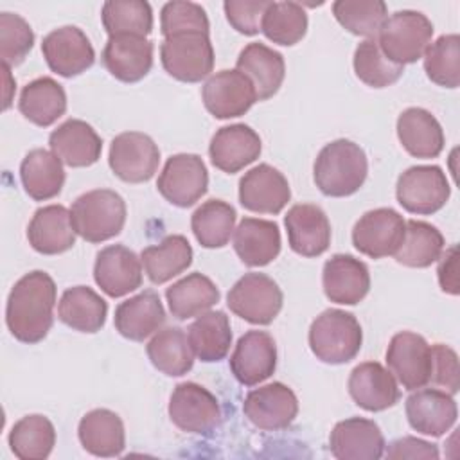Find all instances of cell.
I'll return each mask as SVG.
<instances>
[{
  "label": "cell",
  "mask_w": 460,
  "mask_h": 460,
  "mask_svg": "<svg viewBox=\"0 0 460 460\" xmlns=\"http://www.w3.org/2000/svg\"><path fill=\"white\" fill-rule=\"evenodd\" d=\"M433 23L419 11L402 9L390 14L379 29L376 40L383 54L397 63H415L422 58L424 50L431 43Z\"/></svg>",
  "instance_id": "5b68a950"
},
{
  "label": "cell",
  "mask_w": 460,
  "mask_h": 460,
  "mask_svg": "<svg viewBox=\"0 0 460 460\" xmlns=\"http://www.w3.org/2000/svg\"><path fill=\"white\" fill-rule=\"evenodd\" d=\"M246 419L262 431L286 429L298 413V399L295 392L279 381L253 388L243 402Z\"/></svg>",
  "instance_id": "5bb4252c"
},
{
  "label": "cell",
  "mask_w": 460,
  "mask_h": 460,
  "mask_svg": "<svg viewBox=\"0 0 460 460\" xmlns=\"http://www.w3.org/2000/svg\"><path fill=\"white\" fill-rule=\"evenodd\" d=\"M34 45L31 25L16 13H0V58L7 66L20 65Z\"/></svg>",
  "instance_id": "681fc988"
},
{
  "label": "cell",
  "mask_w": 460,
  "mask_h": 460,
  "mask_svg": "<svg viewBox=\"0 0 460 460\" xmlns=\"http://www.w3.org/2000/svg\"><path fill=\"white\" fill-rule=\"evenodd\" d=\"M72 226L88 243H102L119 235L126 223V201L111 189L81 194L70 208Z\"/></svg>",
  "instance_id": "277c9868"
},
{
  "label": "cell",
  "mask_w": 460,
  "mask_h": 460,
  "mask_svg": "<svg viewBox=\"0 0 460 460\" xmlns=\"http://www.w3.org/2000/svg\"><path fill=\"white\" fill-rule=\"evenodd\" d=\"M397 138L415 158H437L444 149V129L424 108H406L397 117Z\"/></svg>",
  "instance_id": "4dcf8cb0"
},
{
  "label": "cell",
  "mask_w": 460,
  "mask_h": 460,
  "mask_svg": "<svg viewBox=\"0 0 460 460\" xmlns=\"http://www.w3.org/2000/svg\"><path fill=\"white\" fill-rule=\"evenodd\" d=\"M164 70L181 83H199L214 68V47L207 32H181L160 45Z\"/></svg>",
  "instance_id": "52a82bcc"
},
{
  "label": "cell",
  "mask_w": 460,
  "mask_h": 460,
  "mask_svg": "<svg viewBox=\"0 0 460 460\" xmlns=\"http://www.w3.org/2000/svg\"><path fill=\"white\" fill-rule=\"evenodd\" d=\"M404 226V217L390 207L368 210L352 228V244L359 253L372 259L394 255L402 243Z\"/></svg>",
  "instance_id": "7c38bea8"
},
{
  "label": "cell",
  "mask_w": 460,
  "mask_h": 460,
  "mask_svg": "<svg viewBox=\"0 0 460 460\" xmlns=\"http://www.w3.org/2000/svg\"><path fill=\"white\" fill-rule=\"evenodd\" d=\"M93 279L108 296H124L142 286V261L128 246L110 244L95 257Z\"/></svg>",
  "instance_id": "d6986e66"
},
{
  "label": "cell",
  "mask_w": 460,
  "mask_h": 460,
  "mask_svg": "<svg viewBox=\"0 0 460 460\" xmlns=\"http://www.w3.org/2000/svg\"><path fill=\"white\" fill-rule=\"evenodd\" d=\"M20 180L25 192L36 201L56 198L65 183L63 162L47 149H32L20 164Z\"/></svg>",
  "instance_id": "836d02e7"
},
{
  "label": "cell",
  "mask_w": 460,
  "mask_h": 460,
  "mask_svg": "<svg viewBox=\"0 0 460 460\" xmlns=\"http://www.w3.org/2000/svg\"><path fill=\"white\" fill-rule=\"evenodd\" d=\"M386 458L390 460H402V458H426V460H437L438 458V447L431 442H426L417 437H401L388 446H385Z\"/></svg>",
  "instance_id": "db71d44e"
},
{
  "label": "cell",
  "mask_w": 460,
  "mask_h": 460,
  "mask_svg": "<svg viewBox=\"0 0 460 460\" xmlns=\"http://www.w3.org/2000/svg\"><path fill=\"white\" fill-rule=\"evenodd\" d=\"M156 189L165 201L174 207L187 208L205 196L208 189V172L201 156L192 153H178L167 158Z\"/></svg>",
  "instance_id": "30bf717a"
},
{
  "label": "cell",
  "mask_w": 460,
  "mask_h": 460,
  "mask_svg": "<svg viewBox=\"0 0 460 460\" xmlns=\"http://www.w3.org/2000/svg\"><path fill=\"white\" fill-rule=\"evenodd\" d=\"M77 437L88 453L102 458L119 456L126 447L122 419L108 408H95L84 413L77 426Z\"/></svg>",
  "instance_id": "d6a6232c"
},
{
  "label": "cell",
  "mask_w": 460,
  "mask_h": 460,
  "mask_svg": "<svg viewBox=\"0 0 460 460\" xmlns=\"http://www.w3.org/2000/svg\"><path fill=\"white\" fill-rule=\"evenodd\" d=\"M332 14L345 31L368 40L377 36L388 18V7L383 0H336Z\"/></svg>",
  "instance_id": "bcb514c9"
},
{
  "label": "cell",
  "mask_w": 460,
  "mask_h": 460,
  "mask_svg": "<svg viewBox=\"0 0 460 460\" xmlns=\"http://www.w3.org/2000/svg\"><path fill=\"white\" fill-rule=\"evenodd\" d=\"M284 295L279 284L266 273H244L228 291L230 311L253 325L271 323L282 309Z\"/></svg>",
  "instance_id": "8992f818"
},
{
  "label": "cell",
  "mask_w": 460,
  "mask_h": 460,
  "mask_svg": "<svg viewBox=\"0 0 460 460\" xmlns=\"http://www.w3.org/2000/svg\"><path fill=\"white\" fill-rule=\"evenodd\" d=\"M429 383L444 388L447 394L455 395L460 388V367L456 352L444 345H431V374Z\"/></svg>",
  "instance_id": "f5cc1de1"
},
{
  "label": "cell",
  "mask_w": 460,
  "mask_h": 460,
  "mask_svg": "<svg viewBox=\"0 0 460 460\" xmlns=\"http://www.w3.org/2000/svg\"><path fill=\"white\" fill-rule=\"evenodd\" d=\"M280 230L275 221L243 217L234 230V250L243 264L261 268L280 253Z\"/></svg>",
  "instance_id": "83f0119b"
},
{
  "label": "cell",
  "mask_w": 460,
  "mask_h": 460,
  "mask_svg": "<svg viewBox=\"0 0 460 460\" xmlns=\"http://www.w3.org/2000/svg\"><path fill=\"white\" fill-rule=\"evenodd\" d=\"M307 14L296 2H270L264 11L261 31L264 36L284 47L298 43L307 32Z\"/></svg>",
  "instance_id": "f6af8a7d"
},
{
  "label": "cell",
  "mask_w": 460,
  "mask_h": 460,
  "mask_svg": "<svg viewBox=\"0 0 460 460\" xmlns=\"http://www.w3.org/2000/svg\"><path fill=\"white\" fill-rule=\"evenodd\" d=\"M2 70H4V79H5V92H4V110H7L11 106V99H13V93L14 92V86L16 83L11 81V66L4 65L2 63Z\"/></svg>",
  "instance_id": "9f6ffc18"
},
{
  "label": "cell",
  "mask_w": 460,
  "mask_h": 460,
  "mask_svg": "<svg viewBox=\"0 0 460 460\" xmlns=\"http://www.w3.org/2000/svg\"><path fill=\"white\" fill-rule=\"evenodd\" d=\"M406 417L410 426L422 435L440 437L456 422V402L451 394L438 388H417L406 399Z\"/></svg>",
  "instance_id": "cb8c5ba5"
},
{
  "label": "cell",
  "mask_w": 460,
  "mask_h": 460,
  "mask_svg": "<svg viewBox=\"0 0 460 460\" xmlns=\"http://www.w3.org/2000/svg\"><path fill=\"white\" fill-rule=\"evenodd\" d=\"M385 446L379 426L363 417L336 422L329 437V449L340 460H377L383 456Z\"/></svg>",
  "instance_id": "7402d4cb"
},
{
  "label": "cell",
  "mask_w": 460,
  "mask_h": 460,
  "mask_svg": "<svg viewBox=\"0 0 460 460\" xmlns=\"http://www.w3.org/2000/svg\"><path fill=\"white\" fill-rule=\"evenodd\" d=\"M261 151V137L246 124H230L219 128L208 146L212 165L228 174L239 172L255 162Z\"/></svg>",
  "instance_id": "d4e9b609"
},
{
  "label": "cell",
  "mask_w": 460,
  "mask_h": 460,
  "mask_svg": "<svg viewBox=\"0 0 460 460\" xmlns=\"http://www.w3.org/2000/svg\"><path fill=\"white\" fill-rule=\"evenodd\" d=\"M444 252V235L426 221L410 219L404 226V237L394 259L408 268H428L438 261Z\"/></svg>",
  "instance_id": "60d3db41"
},
{
  "label": "cell",
  "mask_w": 460,
  "mask_h": 460,
  "mask_svg": "<svg viewBox=\"0 0 460 460\" xmlns=\"http://www.w3.org/2000/svg\"><path fill=\"white\" fill-rule=\"evenodd\" d=\"M140 261L147 279L153 284H164L190 266L192 246L187 237L172 234L164 237L158 244L144 248Z\"/></svg>",
  "instance_id": "74e56055"
},
{
  "label": "cell",
  "mask_w": 460,
  "mask_h": 460,
  "mask_svg": "<svg viewBox=\"0 0 460 460\" xmlns=\"http://www.w3.org/2000/svg\"><path fill=\"white\" fill-rule=\"evenodd\" d=\"M386 365L402 388H422L429 383L431 345L417 332L401 331L388 343Z\"/></svg>",
  "instance_id": "4fadbf2b"
},
{
  "label": "cell",
  "mask_w": 460,
  "mask_h": 460,
  "mask_svg": "<svg viewBox=\"0 0 460 460\" xmlns=\"http://www.w3.org/2000/svg\"><path fill=\"white\" fill-rule=\"evenodd\" d=\"M49 146L50 151L70 167L93 165L102 153L101 137L81 119H68L59 124L50 133Z\"/></svg>",
  "instance_id": "4316f807"
},
{
  "label": "cell",
  "mask_w": 460,
  "mask_h": 460,
  "mask_svg": "<svg viewBox=\"0 0 460 460\" xmlns=\"http://www.w3.org/2000/svg\"><path fill=\"white\" fill-rule=\"evenodd\" d=\"M424 70L431 83L444 88H458L460 84V38L458 34H444L437 38L422 54Z\"/></svg>",
  "instance_id": "c3c4849f"
},
{
  "label": "cell",
  "mask_w": 460,
  "mask_h": 460,
  "mask_svg": "<svg viewBox=\"0 0 460 460\" xmlns=\"http://www.w3.org/2000/svg\"><path fill=\"white\" fill-rule=\"evenodd\" d=\"M165 322V309L158 293L146 289L124 302L115 309L113 323L120 336L131 341H144Z\"/></svg>",
  "instance_id": "f1b7e54d"
},
{
  "label": "cell",
  "mask_w": 460,
  "mask_h": 460,
  "mask_svg": "<svg viewBox=\"0 0 460 460\" xmlns=\"http://www.w3.org/2000/svg\"><path fill=\"white\" fill-rule=\"evenodd\" d=\"M59 320L79 332H97L104 327L108 316L106 300L88 286L68 288L58 304Z\"/></svg>",
  "instance_id": "e575fe53"
},
{
  "label": "cell",
  "mask_w": 460,
  "mask_h": 460,
  "mask_svg": "<svg viewBox=\"0 0 460 460\" xmlns=\"http://www.w3.org/2000/svg\"><path fill=\"white\" fill-rule=\"evenodd\" d=\"M164 38L181 32H207L210 29L205 9L194 2H167L160 13Z\"/></svg>",
  "instance_id": "f907efd6"
},
{
  "label": "cell",
  "mask_w": 460,
  "mask_h": 460,
  "mask_svg": "<svg viewBox=\"0 0 460 460\" xmlns=\"http://www.w3.org/2000/svg\"><path fill=\"white\" fill-rule=\"evenodd\" d=\"M368 174L363 147L352 140L338 138L325 144L313 165V178L322 194L345 198L358 192Z\"/></svg>",
  "instance_id": "7a4b0ae2"
},
{
  "label": "cell",
  "mask_w": 460,
  "mask_h": 460,
  "mask_svg": "<svg viewBox=\"0 0 460 460\" xmlns=\"http://www.w3.org/2000/svg\"><path fill=\"white\" fill-rule=\"evenodd\" d=\"M456 259H458V250L456 244L449 246L446 252L440 253L438 257V268H437V275H438V284L440 289L444 293L449 295H458L460 288H458V268H456Z\"/></svg>",
  "instance_id": "11a10c76"
},
{
  "label": "cell",
  "mask_w": 460,
  "mask_h": 460,
  "mask_svg": "<svg viewBox=\"0 0 460 460\" xmlns=\"http://www.w3.org/2000/svg\"><path fill=\"white\" fill-rule=\"evenodd\" d=\"M151 365L165 376L180 377L194 365V352L189 338L180 327H165L158 331L146 345Z\"/></svg>",
  "instance_id": "ab89813d"
},
{
  "label": "cell",
  "mask_w": 460,
  "mask_h": 460,
  "mask_svg": "<svg viewBox=\"0 0 460 460\" xmlns=\"http://www.w3.org/2000/svg\"><path fill=\"white\" fill-rule=\"evenodd\" d=\"M288 241L295 253L318 257L331 244V223L327 214L314 203L293 205L284 216Z\"/></svg>",
  "instance_id": "44dd1931"
},
{
  "label": "cell",
  "mask_w": 460,
  "mask_h": 460,
  "mask_svg": "<svg viewBox=\"0 0 460 460\" xmlns=\"http://www.w3.org/2000/svg\"><path fill=\"white\" fill-rule=\"evenodd\" d=\"M352 65L358 79L370 88H386L397 83L404 72L402 65L390 61L383 54L376 38H368L356 47Z\"/></svg>",
  "instance_id": "7dc6e473"
},
{
  "label": "cell",
  "mask_w": 460,
  "mask_h": 460,
  "mask_svg": "<svg viewBox=\"0 0 460 460\" xmlns=\"http://www.w3.org/2000/svg\"><path fill=\"white\" fill-rule=\"evenodd\" d=\"M309 349L327 365H343L358 356L363 331L358 318L343 309H325L309 327Z\"/></svg>",
  "instance_id": "3957f363"
},
{
  "label": "cell",
  "mask_w": 460,
  "mask_h": 460,
  "mask_svg": "<svg viewBox=\"0 0 460 460\" xmlns=\"http://www.w3.org/2000/svg\"><path fill=\"white\" fill-rule=\"evenodd\" d=\"M41 52L49 68L61 77H75L95 61V50L88 36L75 25L50 31L41 41Z\"/></svg>",
  "instance_id": "2e32d148"
},
{
  "label": "cell",
  "mask_w": 460,
  "mask_h": 460,
  "mask_svg": "<svg viewBox=\"0 0 460 460\" xmlns=\"http://www.w3.org/2000/svg\"><path fill=\"white\" fill-rule=\"evenodd\" d=\"M217 286L203 273H189L167 288L165 298L169 311L178 320H189L210 311L219 302Z\"/></svg>",
  "instance_id": "8d00e7d4"
},
{
  "label": "cell",
  "mask_w": 460,
  "mask_h": 460,
  "mask_svg": "<svg viewBox=\"0 0 460 460\" xmlns=\"http://www.w3.org/2000/svg\"><path fill=\"white\" fill-rule=\"evenodd\" d=\"M18 110L29 122L49 128L66 111L65 88L52 77H38L23 86Z\"/></svg>",
  "instance_id": "d590c367"
},
{
  "label": "cell",
  "mask_w": 460,
  "mask_h": 460,
  "mask_svg": "<svg viewBox=\"0 0 460 460\" xmlns=\"http://www.w3.org/2000/svg\"><path fill=\"white\" fill-rule=\"evenodd\" d=\"M56 282L41 270L25 273L13 286L5 304V323L22 343L41 341L54 323Z\"/></svg>",
  "instance_id": "6da1fadb"
},
{
  "label": "cell",
  "mask_w": 460,
  "mask_h": 460,
  "mask_svg": "<svg viewBox=\"0 0 460 460\" xmlns=\"http://www.w3.org/2000/svg\"><path fill=\"white\" fill-rule=\"evenodd\" d=\"M102 65L115 79L137 83L153 66V43L146 36L137 34L108 36L102 49Z\"/></svg>",
  "instance_id": "603a6c76"
},
{
  "label": "cell",
  "mask_w": 460,
  "mask_h": 460,
  "mask_svg": "<svg viewBox=\"0 0 460 460\" xmlns=\"http://www.w3.org/2000/svg\"><path fill=\"white\" fill-rule=\"evenodd\" d=\"M110 169L126 183L149 181L160 164V149L155 140L140 131H124L111 140L108 155Z\"/></svg>",
  "instance_id": "8fae6325"
},
{
  "label": "cell",
  "mask_w": 460,
  "mask_h": 460,
  "mask_svg": "<svg viewBox=\"0 0 460 460\" xmlns=\"http://www.w3.org/2000/svg\"><path fill=\"white\" fill-rule=\"evenodd\" d=\"M322 286L331 302L356 305L370 289V273L367 264L354 255L336 253L323 264Z\"/></svg>",
  "instance_id": "ffe728a7"
},
{
  "label": "cell",
  "mask_w": 460,
  "mask_h": 460,
  "mask_svg": "<svg viewBox=\"0 0 460 460\" xmlns=\"http://www.w3.org/2000/svg\"><path fill=\"white\" fill-rule=\"evenodd\" d=\"M187 338L198 359L203 363L221 361L232 345L230 320L223 311H207L189 325Z\"/></svg>",
  "instance_id": "f35d334b"
},
{
  "label": "cell",
  "mask_w": 460,
  "mask_h": 460,
  "mask_svg": "<svg viewBox=\"0 0 460 460\" xmlns=\"http://www.w3.org/2000/svg\"><path fill=\"white\" fill-rule=\"evenodd\" d=\"M167 411L172 424L185 433L208 435L221 422V408L216 395L192 381L174 386Z\"/></svg>",
  "instance_id": "9c48e42d"
},
{
  "label": "cell",
  "mask_w": 460,
  "mask_h": 460,
  "mask_svg": "<svg viewBox=\"0 0 460 460\" xmlns=\"http://www.w3.org/2000/svg\"><path fill=\"white\" fill-rule=\"evenodd\" d=\"M291 199L286 176L270 164L252 167L239 180V203L257 214H279Z\"/></svg>",
  "instance_id": "ac0fdd59"
},
{
  "label": "cell",
  "mask_w": 460,
  "mask_h": 460,
  "mask_svg": "<svg viewBox=\"0 0 460 460\" xmlns=\"http://www.w3.org/2000/svg\"><path fill=\"white\" fill-rule=\"evenodd\" d=\"M29 244L43 255H58L75 244L70 210L63 205H47L34 212L27 226Z\"/></svg>",
  "instance_id": "f546056e"
},
{
  "label": "cell",
  "mask_w": 460,
  "mask_h": 460,
  "mask_svg": "<svg viewBox=\"0 0 460 460\" xmlns=\"http://www.w3.org/2000/svg\"><path fill=\"white\" fill-rule=\"evenodd\" d=\"M101 20L108 36L137 34L147 38L153 31V11L144 0H108L102 4Z\"/></svg>",
  "instance_id": "ee69618b"
},
{
  "label": "cell",
  "mask_w": 460,
  "mask_h": 460,
  "mask_svg": "<svg viewBox=\"0 0 460 460\" xmlns=\"http://www.w3.org/2000/svg\"><path fill=\"white\" fill-rule=\"evenodd\" d=\"M395 196L406 212L429 216L447 203L451 187L438 165H413L401 172Z\"/></svg>",
  "instance_id": "ba28073f"
},
{
  "label": "cell",
  "mask_w": 460,
  "mask_h": 460,
  "mask_svg": "<svg viewBox=\"0 0 460 460\" xmlns=\"http://www.w3.org/2000/svg\"><path fill=\"white\" fill-rule=\"evenodd\" d=\"M234 377L244 386H255L277 368V345L266 331L244 332L228 359Z\"/></svg>",
  "instance_id": "e0dca14e"
},
{
  "label": "cell",
  "mask_w": 460,
  "mask_h": 460,
  "mask_svg": "<svg viewBox=\"0 0 460 460\" xmlns=\"http://www.w3.org/2000/svg\"><path fill=\"white\" fill-rule=\"evenodd\" d=\"M268 0H226L223 4L228 23L244 36H253L261 31Z\"/></svg>",
  "instance_id": "816d5d0a"
},
{
  "label": "cell",
  "mask_w": 460,
  "mask_h": 460,
  "mask_svg": "<svg viewBox=\"0 0 460 460\" xmlns=\"http://www.w3.org/2000/svg\"><path fill=\"white\" fill-rule=\"evenodd\" d=\"M235 68L253 83L257 101L273 97L282 86L286 75V63L282 54L259 41L248 43L239 52Z\"/></svg>",
  "instance_id": "1f68e13d"
},
{
  "label": "cell",
  "mask_w": 460,
  "mask_h": 460,
  "mask_svg": "<svg viewBox=\"0 0 460 460\" xmlns=\"http://www.w3.org/2000/svg\"><path fill=\"white\" fill-rule=\"evenodd\" d=\"M201 99L207 111L216 119H234L244 115L257 102V92L253 83L237 68L219 70L205 81Z\"/></svg>",
  "instance_id": "9a60e30c"
},
{
  "label": "cell",
  "mask_w": 460,
  "mask_h": 460,
  "mask_svg": "<svg viewBox=\"0 0 460 460\" xmlns=\"http://www.w3.org/2000/svg\"><path fill=\"white\" fill-rule=\"evenodd\" d=\"M235 208L223 199L201 203L190 216V228L203 248H223L235 226Z\"/></svg>",
  "instance_id": "7bdbcfd3"
},
{
  "label": "cell",
  "mask_w": 460,
  "mask_h": 460,
  "mask_svg": "<svg viewBox=\"0 0 460 460\" xmlns=\"http://www.w3.org/2000/svg\"><path fill=\"white\" fill-rule=\"evenodd\" d=\"M9 447L20 460H45L56 444L54 424L40 413L25 415L9 431Z\"/></svg>",
  "instance_id": "b9f144b4"
},
{
  "label": "cell",
  "mask_w": 460,
  "mask_h": 460,
  "mask_svg": "<svg viewBox=\"0 0 460 460\" xmlns=\"http://www.w3.org/2000/svg\"><path fill=\"white\" fill-rule=\"evenodd\" d=\"M347 386L352 401L367 411L388 410L401 397L395 377L377 361L356 365L349 376Z\"/></svg>",
  "instance_id": "484cf974"
}]
</instances>
